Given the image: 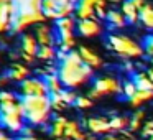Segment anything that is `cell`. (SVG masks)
Wrapping results in <instances>:
<instances>
[{
	"mask_svg": "<svg viewBox=\"0 0 153 140\" xmlns=\"http://www.w3.org/2000/svg\"><path fill=\"white\" fill-rule=\"evenodd\" d=\"M56 73L63 83L64 89H77L86 86L94 77V69L82 61L79 51L73 50L63 54L56 63Z\"/></svg>",
	"mask_w": 153,
	"mask_h": 140,
	"instance_id": "obj_1",
	"label": "cell"
},
{
	"mask_svg": "<svg viewBox=\"0 0 153 140\" xmlns=\"http://www.w3.org/2000/svg\"><path fill=\"white\" fill-rule=\"evenodd\" d=\"M20 101L27 125L48 127L54 115L50 96H25L20 97Z\"/></svg>",
	"mask_w": 153,
	"mask_h": 140,
	"instance_id": "obj_2",
	"label": "cell"
},
{
	"mask_svg": "<svg viewBox=\"0 0 153 140\" xmlns=\"http://www.w3.org/2000/svg\"><path fill=\"white\" fill-rule=\"evenodd\" d=\"M105 45L110 51L125 60H138L145 54L143 46L137 40L122 33H110L105 38Z\"/></svg>",
	"mask_w": 153,
	"mask_h": 140,
	"instance_id": "obj_3",
	"label": "cell"
},
{
	"mask_svg": "<svg viewBox=\"0 0 153 140\" xmlns=\"http://www.w3.org/2000/svg\"><path fill=\"white\" fill-rule=\"evenodd\" d=\"M25 125V117H23V109H22V101H15L10 104L0 106V127L5 132H10L13 135H20L23 132Z\"/></svg>",
	"mask_w": 153,
	"mask_h": 140,
	"instance_id": "obj_4",
	"label": "cell"
},
{
	"mask_svg": "<svg viewBox=\"0 0 153 140\" xmlns=\"http://www.w3.org/2000/svg\"><path fill=\"white\" fill-rule=\"evenodd\" d=\"M76 17H64L54 22L56 48L59 53H69L76 46Z\"/></svg>",
	"mask_w": 153,
	"mask_h": 140,
	"instance_id": "obj_5",
	"label": "cell"
},
{
	"mask_svg": "<svg viewBox=\"0 0 153 140\" xmlns=\"http://www.w3.org/2000/svg\"><path fill=\"white\" fill-rule=\"evenodd\" d=\"M76 10V2L73 0H41L40 12L46 20L56 22L59 18L71 17Z\"/></svg>",
	"mask_w": 153,
	"mask_h": 140,
	"instance_id": "obj_6",
	"label": "cell"
},
{
	"mask_svg": "<svg viewBox=\"0 0 153 140\" xmlns=\"http://www.w3.org/2000/svg\"><path fill=\"white\" fill-rule=\"evenodd\" d=\"M122 92V83L115 76H99L92 81V87L89 89L87 96L92 101H97L104 96H112V94Z\"/></svg>",
	"mask_w": 153,
	"mask_h": 140,
	"instance_id": "obj_7",
	"label": "cell"
},
{
	"mask_svg": "<svg viewBox=\"0 0 153 140\" xmlns=\"http://www.w3.org/2000/svg\"><path fill=\"white\" fill-rule=\"evenodd\" d=\"M38 48H40V45H38L33 33L25 31V33L20 35V40H18V58L23 60V63L31 64L36 61Z\"/></svg>",
	"mask_w": 153,
	"mask_h": 140,
	"instance_id": "obj_8",
	"label": "cell"
},
{
	"mask_svg": "<svg viewBox=\"0 0 153 140\" xmlns=\"http://www.w3.org/2000/svg\"><path fill=\"white\" fill-rule=\"evenodd\" d=\"M41 22H46V18L43 17L40 10H27V12H18L17 18L13 22V28H12V33L13 35H22L28 30L30 27L41 23Z\"/></svg>",
	"mask_w": 153,
	"mask_h": 140,
	"instance_id": "obj_9",
	"label": "cell"
},
{
	"mask_svg": "<svg viewBox=\"0 0 153 140\" xmlns=\"http://www.w3.org/2000/svg\"><path fill=\"white\" fill-rule=\"evenodd\" d=\"M18 96H50L46 81L41 76H30L25 81L18 83Z\"/></svg>",
	"mask_w": 153,
	"mask_h": 140,
	"instance_id": "obj_10",
	"label": "cell"
},
{
	"mask_svg": "<svg viewBox=\"0 0 153 140\" xmlns=\"http://www.w3.org/2000/svg\"><path fill=\"white\" fill-rule=\"evenodd\" d=\"M18 8L13 0H0V35L12 33Z\"/></svg>",
	"mask_w": 153,
	"mask_h": 140,
	"instance_id": "obj_11",
	"label": "cell"
},
{
	"mask_svg": "<svg viewBox=\"0 0 153 140\" xmlns=\"http://www.w3.org/2000/svg\"><path fill=\"white\" fill-rule=\"evenodd\" d=\"M82 125L92 135H107V133L112 132L110 130V117H104V115L86 117L82 120Z\"/></svg>",
	"mask_w": 153,
	"mask_h": 140,
	"instance_id": "obj_12",
	"label": "cell"
},
{
	"mask_svg": "<svg viewBox=\"0 0 153 140\" xmlns=\"http://www.w3.org/2000/svg\"><path fill=\"white\" fill-rule=\"evenodd\" d=\"M46 22H41V23L35 25L33 35H35V38H36L40 46H56V31H54V25L51 27Z\"/></svg>",
	"mask_w": 153,
	"mask_h": 140,
	"instance_id": "obj_13",
	"label": "cell"
},
{
	"mask_svg": "<svg viewBox=\"0 0 153 140\" xmlns=\"http://www.w3.org/2000/svg\"><path fill=\"white\" fill-rule=\"evenodd\" d=\"M104 31L102 23L99 18H86V20H77L76 23V33L82 38H96L100 36Z\"/></svg>",
	"mask_w": 153,
	"mask_h": 140,
	"instance_id": "obj_14",
	"label": "cell"
},
{
	"mask_svg": "<svg viewBox=\"0 0 153 140\" xmlns=\"http://www.w3.org/2000/svg\"><path fill=\"white\" fill-rule=\"evenodd\" d=\"M145 4H146V0H123L120 10L125 15L127 22L130 25H135L140 22V12H142Z\"/></svg>",
	"mask_w": 153,
	"mask_h": 140,
	"instance_id": "obj_15",
	"label": "cell"
},
{
	"mask_svg": "<svg viewBox=\"0 0 153 140\" xmlns=\"http://www.w3.org/2000/svg\"><path fill=\"white\" fill-rule=\"evenodd\" d=\"M68 120L63 114H54L51 122L48 124V135L53 140H64V132H66Z\"/></svg>",
	"mask_w": 153,
	"mask_h": 140,
	"instance_id": "obj_16",
	"label": "cell"
},
{
	"mask_svg": "<svg viewBox=\"0 0 153 140\" xmlns=\"http://www.w3.org/2000/svg\"><path fill=\"white\" fill-rule=\"evenodd\" d=\"M99 0H79L76 4L74 17L76 20H86V18H97L96 17V8Z\"/></svg>",
	"mask_w": 153,
	"mask_h": 140,
	"instance_id": "obj_17",
	"label": "cell"
},
{
	"mask_svg": "<svg viewBox=\"0 0 153 140\" xmlns=\"http://www.w3.org/2000/svg\"><path fill=\"white\" fill-rule=\"evenodd\" d=\"M77 51H79L82 61H84V63H86L89 68H92L94 71H96V69H100V68L104 66V60L92 50V48H89V46H79V50H77Z\"/></svg>",
	"mask_w": 153,
	"mask_h": 140,
	"instance_id": "obj_18",
	"label": "cell"
},
{
	"mask_svg": "<svg viewBox=\"0 0 153 140\" xmlns=\"http://www.w3.org/2000/svg\"><path fill=\"white\" fill-rule=\"evenodd\" d=\"M7 76L13 83H22L27 77H30V68L27 66V63H13L7 69Z\"/></svg>",
	"mask_w": 153,
	"mask_h": 140,
	"instance_id": "obj_19",
	"label": "cell"
},
{
	"mask_svg": "<svg viewBox=\"0 0 153 140\" xmlns=\"http://www.w3.org/2000/svg\"><path fill=\"white\" fill-rule=\"evenodd\" d=\"M104 20L107 22L109 28H112V30H120V28H123L128 23L125 15L122 13V10H117V8H109V12H107Z\"/></svg>",
	"mask_w": 153,
	"mask_h": 140,
	"instance_id": "obj_20",
	"label": "cell"
},
{
	"mask_svg": "<svg viewBox=\"0 0 153 140\" xmlns=\"http://www.w3.org/2000/svg\"><path fill=\"white\" fill-rule=\"evenodd\" d=\"M36 60L43 64L46 63H58V48L56 46H40L38 48Z\"/></svg>",
	"mask_w": 153,
	"mask_h": 140,
	"instance_id": "obj_21",
	"label": "cell"
},
{
	"mask_svg": "<svg viewBox=\"0 0 153 140\" xmlns=\"http://www.w3.org/2000/svg\"><path fill=\"white\" fill-rule=\"evenodd\" d=\"M130 79L133 81V84L137 86V89L153 91V81L148 77L146 71H135V73H132V77H130Z\"/></svg>",
	"mask_w": 153,
	"mask_h": 140,
	"instance_id": "obj_22",
	"label": "cell"
},
{
	"mask_svg": "<svg viewBox=\"0 0 153 140\" xmlns=\"http://www.w3.org/2000/svg\"><path fill=\"white\" fill-rule=\"evenodd\" d=\"M153 99V91H145V89H137L135 94H133L132 97L128 99V104L132 107H135V109H138V107H142L143 104L150 102V101Z\"/></svg>",
	"mask_w": 153,
	"mask_h": 140,
	"instance_id": "obj_23",
	"label": "cell"
},
{
	"mask_svg": "<svg viewBox=\"0 0 153 140\" xmlns=\"http://www.w3.org/2000/svg\"><path fill=\"white\" fill-rule=\"evenodd\" d=\"M140 23H142L143 28L153 31V4L146 2L143 5L142 12H140Z\"/></svg>",
	"mask_w": 153,
	"mask_h": 140,
	"instance_id": "obj_24",
	"label": "cell"
},
{
	"mask_svg": "<svg viewBox=\"0 0 153 140\" xmlns=\"http://www.w3.org/2000/svg\"><path fill=\"white\" fill-rule=\"evenodd\" d=\"M128 122H130V117L110 115V130L114 133H122L125 130H128Z\"/></svg>",
	"mask_w": 153,
	"mask_h": 140,
	"instance_id": "obj_25",
	"label": "cell"
},
{
	"mask_svg": "<svg viewBox=\"0 0 153 140\" xmlns=\"http://www.w3.org/2000/svg\"><path fill=\"white\" fill-rule=\"evenodd\" d=\"M45 81H46V86H48V91H50V96H51V94L63 92L64 86H63V83H61L58 73H51V74H48V76H45Z\"/></svg>",
	"mask_w": 153,
	"mask_h": 140,
	"instance_id": "obj_26",
	"label": "cell"
},
{
	"mask_svg": "<svg viewBox=\"0 0 153 140\" xmlns=\"http://www.w3.org/2000/svg\"><path fill=\"white\" fill-rule=\"evenodd\" d=\"M143 120H145V110H137L132 117H130V122H128V130L132 133H135L137 130H140L143 127Z\"/></svg>",
	"mask_w": 153,
	"mask_h": 140,
	"instance_id": "obj_27",
	"label": "cell"
},
{
	"mask_svg": "<svg viewBox=\"0 0 153 140\" xmlns=\"http://www.w3.org/2000/svg\"><path fill=\"white\" fill-rule=\"evenodd\" d=\"M64 91V89H63ZM50 99H51V106H53V110L56 114H61L64 109H68L69 107V104L64 101V97H63V94H51L50 96Z\"/></svg>",
	"mask_w": 153,
	"mask_h": 140,
	"instance_id": "obj_28",
	"label": "cell"
},
{
	"mask_svg": "<svg viewBox=\"0 0 153 140\" xmlns=\"http://www.w3.org/2000/svg\"><path fill=\"white\" fill-rule=\"evenodd\" d=\"M92 104H94V101L91 99L89 96H77L76 101H74V107H77V109H81V110L92 107Z\"/></svg>",
	"mask_w": 153,
	"mask_h": 140,
	"instance_id": "obj_29",
	"label": "cell"
},
{
	"mask_svg": "<svg viewBox=\"0 0 153 140\" xmlns=\"http://www.w3.org/2000/svg\"><path fill=\"white\" fill-rule=\"evenodd\" d=\"M135 91H137V86L133 84V81L132 79H128V81H123L122 83V94L127 97V99H130V97L135 94Z\"/></svg>",
	"mask_w": 153,
	"mask_h": 140,
	"instance_id": "obj_30",
	"label": "cell"
},
{
	"mask_svg": "<svg viewBox=\"0 0 153 140\" xmlns=\"http://www.w3.org/2000/svg\"><path fill=\"white\" fill-rule=\"evenodd\" d=\"M143 50H145V54L148 58H153V35H146L143 38V43H142Z\"/></svg>",
	"mask_w": 153,
	"mask_h": 140,
	"instance_id": "obj_31",
	"label": "cell"
},
{
	"mask_svg": "<svg viewBox=\"0 0 153 140\" xmlns=\"http://www.w3.org/2000/svg\"><path fill=\"white\" fill-rule=\"evenodd\" d=\"M142 135H143V139L153 135V119L146 120V122L143 124V127H142Z\"/></svg>",
	"mask_w": 153,
	"mask_h": 140,
	"instance_id": "obj_32",
	"label": "cell"
},
{
	"mask_svg": "<svg viewBox=\"0 0 153 140\" xmlns=\"http://www.w3.org/2000/svg\"><path fill=\"white\" fill-rule=\"evenodd\" d=\"M13 140H41V139H38L36 135H25V133H20V135H17Z\"/></svg>",
	"mask_w": 153,
	"mask_h": 140,
	"instance_id": "obj_33",
	"label": "cell"
},
{
	"mask_svg": "<svg viewBox=\"0 0 153 140\" xmlns=\"http://www.w3.org/2000/svg\"><path fill=\"white\" fill-rule=\"evenodd\" d=\"M104 140H120V133H107V135H104Z\"/></svg>",
	"mask_w": 153,
	"mask_h": 140,
	"instance_id": "obj_34",
	"label": "cell"
},
{
	"mask_svg": "<svg viewBox=\"0 0 153 140\" xmlns=\"http://www.w3.org/2000/svg\"><path fill=\"white\" fill-rule=\"evenodd\" d=\"M40 4L41 0H30V8L31 10H40Z\"/></svg>",
	"mask_w": 153,
	"mask_h": 140,
	"instance_id": "obj_35",
	"label": "cell"
},
{
	"mask_svg": "<svg viewBox=\"0 0 153 140\" xmlns=\"http://www.w3.org/2000/svg\"><path fill=\"white\" fill-rule=\"evenodd\" d=\"M0 140H13L10 135H7L5 132H0Z\"/></svg>",
	"mask_w": 153,
	"mask_h": 140,
	"instance_id": "obj_36",
	"label": "cell"
},
{
	"mask_svg": "<svg viewBox=\"0 0 153 140\" xmlns=\"http://www.w3.org/2000/svg\"><path fill=\"white\" fill-rule=\"evenodd\" d=\"M109 2V5H122L123 0H107Z\"/></svg>",
	"mask_w": 153,
	"mask_h": 140,
	"instance_id": "obj_37",
	"label": "cell"
},
{
	"mask_svg": "<svg viewBox=\"0 0 153 140\" xmlns=\"http://www.w3.org/2000/svg\"><path fill=\"white\" fill-rule=\"evenodd\" d=\"M146 74H148V77H150V79L153 81V66H152V68H148V69H146Z\"/></svg>",
	"mask_w": 153,
	"mask_h": 140,
	"instance_id": "obj_38",
	"label": "cell"
},
{
	"mask_svg": "<svg viewBox=\"0 0 153 140\" xmlns=\"http://www.w3.org/2000/svg\"><path fill=\"white\" fill-rule=\"evenodd\" d=\"M132 140H138V139H135V135H133V137H132Z\"/></svg>",
	"mask_w": 153,
	"mask_h": 140,
	"instance_id": "obj_39",
	"label": "cell"
},
{
	"mask_svg": "<svg viewBox=\"0 0 153 140\" xmlns=\"http://www.w3.org/2000/svg\"><path fill=\"white\" fill-rule=\"evenodd\" d=\"M150 60H152V66H153V58H150Z\"/></svg>",
	"mask_w": 153,
	"mask_h": 140,
	"instance_id": "obj_40",
	"label": "cell"
},
{
	"mask_svg": "<svg viewBox=\"0 0 153 140\" xmlns=\"http://www.w3.org/2000/svg\"><path fill=\"white\" fill-rule=\"evenodd\" d=\"M51 140H53V139H51Z\"/></svg>",
	"mask_w": 153,
	"mask_h": 140,
	"instance_id": "obj_41",
	"label": "cell"
}]
</instances>
